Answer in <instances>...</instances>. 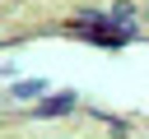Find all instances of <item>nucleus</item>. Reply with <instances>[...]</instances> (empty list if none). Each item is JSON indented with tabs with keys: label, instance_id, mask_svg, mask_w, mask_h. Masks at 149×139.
<instances>
[{
	"label": "nucleus",
	"instance_id": "nucleus-1",
	"mask_svg": "<svg viewBox=\"0 0 149 139\" xmlns=\"http://www.w3.org/2000/svg\"><path fill=\"white\" fill-rule=\"evenodd\" d=\"M70 107H74V93H61V97L42 102V107H37V116H61V111H70Z\"/></svg>",
	"mask_w": 149,
	"mask_h": 139
},
{
	"label": "nucleus",
	"instance_id": "nucleus-2",
	"mask_svg": "<svg viewBox=\"0 0 149 139\" xmlns=\"http://www.w3.org/2000/svg\"><path fill=\"white\" fill-rule=\"evenodd\" d=\"M42 88H47L42 79H33V83H14V97H37Z\"/></svg>",
	"mask_w": 149,
	"mask_h": 139
}]
</instances>
